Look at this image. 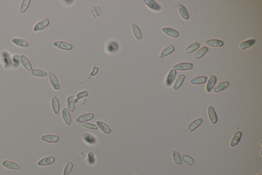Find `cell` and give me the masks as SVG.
Masks as SVG:
<instances>
[{
  "instance_id": "6da1fadb",
  "label": "cell",
  "mask_w": 262,
  "mask_h": 175,
  "mask_svg": "<svg viewBox=\"0 0 262 175\" xmlns=\"http://www.w3.org/2000/svg\"><path fill=\"white\" fill-rule=\"evenodd\" d=\"M1 60L3 66L5 69L9 68L12 66V62L9 54L7 51H3L1 54Z\"/></svg>"
},
{
  "instance_id": "7a4b0ae2",
  "label": "cell",
  "mask_w": 262,
  "mask_h": 175,
  "mask_svg": "<svg viewBox=\"0 0 262 175\" xmlns=\"http://www.w3.org/2000/svg\"><path fill=\"white\" fill-rule=\"evenodd\" d=\"M192 67L193 65L190 63H180L174 65L173 69L177 71H187L192 69Z\"/></svg>"
},
{
  "instance_id": "3957f363",
  "label": "cell",
  "mask_w": 262,
  "mask_h": 175,
  "mask_svg": "<svg viewBox=\"0 0 262 175\" xmlns=\"http://www.w3.org/2000/svg\"><path fill=\"white\" fill-rule=\"evenodd\" d=\"M82 138L86 142L90 145H95L97 142V140L94 136L88 133H84L82 135Z\"/></svg>"
},
{
  "instance_id": "277c9868",
  "label": "cell",
  "mask_w": 262,
  "mask_h": 175,
  "mask_svg": "<svg viewBox=\"0 0 262 175\" xmlns=\"http://www.w3.org/2000/svg\"><path fill=\"white\" fill-rule=\"evenodd\" d=\"M144 4L146 5L148 8L154 11H159L161 9V6L159 4L153 0H144Z\"/></svg>"
},
{
  "instance_id": "5b68a950",
  "label": "cell",
  "mask_w": 262,
  "mask_h": 175,
  "mask_svg": "<svg viewBox=\"0 0 262 175\" xmlns=\"http://www.w3.org/2000/svg\"><path fill=\"white\" fill-rule=\"evenodd\" d=\"M53 45L55 46L58 47L59 49H62L63 50H70L72 49V45L68 43L62 41H56L53 43Z\"/></svg>"
},
{
  "instance_id": "8992f818",
  "label": "cell",
  "mask_w": 262,
  "mask_h": 175,
  "mask_svg": "<svg viewBox=\"0 0 262 175\" xmlns=\"http://www.w3.org/2000/svg\"><path fill=\"white\" fill-rule=\"evenodd\" d=\"M176 74L177 72L174 69L170 70L166 78V84L168 86H170L173 83L176 78Z\"/></svg>"
},
{
  "instance_id": "52a82bcc",
  "label": "cell",
  "mask_w": 262,
  "mask_h": 175,
  "mask_svg": "<svg viewBox=\"0 0 262 175\" xmlns=\"http://www.w3.org/2000/svg\"><path fill=\"white\" fill-rule=\"evenodd\" d=\"M49 80H50V83L52 85V87H53V89H55V90H58L60 89V85L58 83V80L56 78V76H54L53 74L50 73L49 74Z\"/></svg>"
},
{
  "instance_id": "ba28073f",
  "label": "cell",
  "mask_w": 262,
  "mask_h": 175,
  "mask_svg": "<svg viewBox=\"0 0 262 175\" xmlns=\"http://www.w3.org/2000/svg\"><path fill=\"white\" fill-rule=\"evenodd\" d=\"M94 117V115L91 113H88L84 115H81L76 119V121L77 123H83L84 122L91 120Z\"/></svg>"
},
{
  "instance_id": "9c48e42d",
  "label": "cell",
  "mask_w": 262,
  "mask_h": 175,
  "mask_svg": "<svg viewBox=\"0 0 262 175\" xmlns=\"http://www.w3.org/2000/svg\"><path fill=\"white\" fill-rule=\"evenodd\" d=\"M216 77L214 76H211L206 85V91L208 93H210L212 91L214 85L216 83Z\"/></svg>"
},
{
  "instance_id": "30bf717a",
  "label": "cell",
  "mask_w": 262,
  "mask_h": 175,
  "mask_svg": "<svg viewBox=\"0 0 262 175\" xmlns=\"http://www.w3.org/2000/svg\"><path fill=\"white\" fill-rule=\"evenodd\" d=\"M42 140L43 141L47 142L55 143L58 142L59 138L58 136H54V135H44L42 137Z\"/></svg>"
},
{
  "instance_id": "8fae6325",
  "label": "cell",
  "mask_w": 262,
  "mask_h": 175,
  "mask_svg": "<svg viewBox=\"0 0 262 175\" xmlns=\"http://www.w3.org/2000/svg\"><path fill=\"white\" fill-rule=\"evenodd\" d=\"M208 114L211 122L212 124H215L218 121L217 116L214 111V109L212 106H209L208 108Z\"/></svg>"
},
{
  "instance_id": "7c38bea8",
  "label": "cell",
  "mask_w": 262,
  "mask_h": 175,
  "mask_svg": "<svg viewBox=\"0 0 262 175\" xmlns=\"http://www.w3.org/2000/svg\"><path fill=\"white\" fill-rule=\"evenodd\" d=\"M205 44L209 46L216 47H220L222 46L224 44L223 42L221 41L216 40V39H212V40L207 41L205 42Z\"/></svg>"
},
{
  "instance_id": "4fadbf2b",
  "label": "cell",
  "mask_w": 262,
  "mask_h": 175,
  "mask_svg": "<svg viewBox=\"0 0 262 175\" xmlns=\"http://www.w3.org/2000/svg\"><path fill=\"white\" fill-rule=\"evenodd\" d=\"M54 158L53 157H47L44 158L40 160L38 162V165L40 166H46L50 165L54 162Z\"/></svg>"
},
{
  "instance_id": "5bb4252c",
  "label": "cell",
  "mask_w": 262,
  "mask_h": 175,
  "mask_svg": "<svg viewBox=\"0 0 262 175\" xmlns=\"http://www.w3.org/2000/svg\"><path fill=\"white\" fill-rule=\"evenodd\" d=\"M49 24V21L48 19H45L44 20L38 23L36 26H34V30L35 31H38L39 30H42Z\"/></svg>"
},
{
  "instance_id": "9a60e30c",
  "label": "cell",
  "mask_w": 262,
  "mask_h": 175,
  "mask_svg": "<svg viewBox=\"0 0 262 175\" xmlns=\"http://www.w3.org/2000/svg\"><path fill=\"white\" fill-rule=\"evenodd\" d=\"M202 122H203V119L202 118H199V119L195 120V121L190 123L188 126V130L190 131H194L202 124Z\"/></svg>"
},
{
  "instance_id": "2e32d148",
  "label": "cell",
  "mask_w": 262,
  "mask_h": 175,
  "mask_svg": "<svg viewBox=\"0 0 262 175\" xmlns=\"http://www.w3.org/2000/svg\"><path fill=\"white\" fill-rule=\"evenodd\" d=\"M162 31L169 36H172L173 38H177L179 36V32L172 28L169 27H165L162 28Z\"/></svg>"
},
{
  "instance_id": "e0dca14e",
  "label": "cell",
  "mask_w": 262,
  "mask_h": 175,
  "mask_svg": "<svg viewBox=\"0 0 262 175\" xmlns=\"http://www.w3.org/2000/svg\"><path fill=\"white\" fill-rule=\"evenodd\" d=\"M20 61L23 66L28 71H31L32 67L29 61L28 60L26 56L24 55H22L20 57Z\"/></svg>"
},
{
  "instance_id": "ac0fdd59",
  "label": "cell",
  "mask_w": 262,
  "mask_h": 175,
  "mask_svg": "<svg viewBox=\"0 0 262 175\" xmlns=\"http://www.w3.org/2000/svg\"><path fill=\"white\" fill-rule=\"evenodd\" d=\"M62 116L65 122L67 125H70L71 123V118L70 114L67 109H64L62 111Z\"/></svg>"
},
{
  "instance_id": "d6986e66",
  "label": "cell",
  "mask_w": 262,
  "mask_h": 175,
  "mask_svg": "<svg viewBox=\"0 0 262 175\" xmlns=\"http://www.w3.org/2000/svg\"><path fill=\"white\" fill-rule=\"evenodd\" d=\"M242 134L240 131H236L234 134V137L232 138L231 143H230V146L234 147L238 144L241 138L242 137Z\"/></svg>"
},
{
  "instance_id": "ffe728a7",
  "label": "cell",
  "mask_w": 262,
  "mask_h": 175,
  "mask_svg": "<svg viewBox=\"0 0 262 175\" xmlns=\"http://www.w3.org/2000/svg\"><path fill=\"white\" fill-rule=\"evenodd\" d=\"M178 8L179 12L182 18L184 20H187L189 18V15L184 6L181 4H179L178 5Z\"/></svg>"
},
{
  "instance_id": "44dd1931",
  "label": "cell",
  "mask_w": 262,
  "mask_h": 175,
  "mask_svg": "<svg viewBox=\"0 0 262 175\" xmlns=\"http://www.w3.org/2000/svg\"><path fill=\"white\" fill-rule=\"evenodd\" d=\"M207 77L205 76H198L196 78L192 79L190 81V83L192 84H201L205 83L207 81Z\"/></svg>"
},
{
  "instance_id": "7402d4cb",
  "label": "cell",
  "mask_w": 262,
  "mask_h": 175,
  "mask_svg": "<svg viewBox=\"0 0 262 175\" xmlns=\"http://www.w3.org/2000/svg\"><path fill=\"white\" fill-rule=\"evenodd\" d=\"M3 165L4 167L11 169H19V166L16 163H14L13 162L5 160L3 162Z\"/></svg>"
},
{
  "instance_id": "603a6c76",
  "label": "cell",
  "mask_w": 262,
  "mask_h": 175,
  "mask_svg": "<svg viewBox=\"0 0 262 175\" xmlns=\"http://www.w3.org/2000/svg\"><path fill=\"white\" fill-rule=\"evenodd\" d=\"M174 50L175 47L172 45H170V46L167 47L166 48L162 50V52L160 54V56L159 57V58L162 59L163 58L165 57V56H167L168 54H170L171 53H172L174 51Z\"/></svg>"
},
{
  "instance_id": "cb8c5ba5",
  "label": "cell",
  "mask_w": 262,
  "mask_h": 175,
  "mask_svg": "<svg viewBox=\"0 0 262 175\" xmlns=\"http://www.w3.org/2000/svg\"><path fill=\"white\" fill-rule=\"evenodd\" d=\"M208 51V49L207 47L204 46L202 47V48L198 50V51L195 54L194 56V59L195 60H197L201 58V57L203 56L204 54H206V52Z\"/></svg>"
},
{
  "instance_id": "d4e9b609",
  "label": "cell",
  "mask_w": 262,
  "mask_h": 175,
  "mask_svg": "<svg viewBox=\"0 0 262 175\" xmlns=\"http://www.w3.org/2000/svg\"><path fill=\"white\" fill-rule=\"evenodd\" d=\"M229 84H230L228 82H223L220 83L214 89V91L216 93H219L220 91L224 90V89H226Z\"/></svg>"
},
{
  "instance_id": "484cf974",
  "label": "cell",
  "mask_w": 262,
  "mask_h": 175,
  "mask_svg": "<svg viewBox=\"0 0 262 175\" xmlns=\"http://www.w3.org/2000/svg\"><path fill=\"white\" fill-rule=\"evenodd\" d=\"M132 30L134 34V36L137 40H140L142 38V35L140 31V29L136 24H133L132 25Z\"/></svg>"
},
{
  "instance_id": "4316f807",
  "label": "cell",
  "mask_w": 262,
  "mask_h": 175,
  "mask_svg": "<svg viewBox=\"0 0 262 175\" xmlns=\"http://www.w3.org/2000/svg\"><path fill=\"white\" fill-rule=\"evenodd\" d=\"M255 42L256 41L254 39L245 41L241 43L240 45V47L241 49H243V50L245 49H248L250 47L252 46V45H253L255 43Z\"/></svg>"
},
{
  "instance_id": "83f0119b",
  "label": "cell",
  "mask_w": 262,
  "mask_h": 175,
  "mask_svg": "<svg viewBox=\"0 0 262 175\" xmlns=\"http://www.w3.org/2000/svg\"><path fill=\"white\" fill-rule=\"evenodd\" d=\"M97 124L98 125V126L100 128V129H101L104 133H105V134H110V133H111V129H110V128H109V127L108 125H107L106 123H104V122H102V121H97Z\"/></svg>"
},
{
  "instance_id": "f1b7e54d",
  "label": "cell",
  "mask_w": 262,
  "mask_h": 175,
  "mask_svg": "<svg viewBox=\"0 0 262 175\" xmlns=\"http://www.w3.org/2000/svg\"><path fill=\"white\" fill-rule=\"evenodd\" d=\"M52 107L54 114L58 115L60 111V104L58 99L56 97H53L52 99Z\"/></svg>"
},
{
  "instance_id": "f546056e",
  "label": "cell",
  "mask_w": 262,
  "mask_h": 175,
  "mask_svg": "<svg viewBox=\"0 0 262 175\" xmlns=\"http://www.w3.org/2000/svg\"><path fill=\"white\" fill-rule=\"evenodd\" d=\"M184 79H185V76L183 75H181L178 76L176 82L175 83L174 87H173V89L174 91H177L180 88L184 81Z\"/></svg>"
},
{
  "instance_id": "4dcf8cb0",
  "label": "cell",
  "mask_w": 262,
  "mask_h": 175,
  "mask_svg": "<svg viewBox=\"0 0 262 175\" xmlns=\"http://www.w3.org/2000/svg\"><path fill=\"white\" fill-rule=\"evenodd\" d=\"M12 42L19 46L27 47L28 46V43L21 39L14 38L12 40Z\"/></svg>"
},
{
  "instance_id": "1f68e13d",
  "label": "cell",
  "mask_w": 262,
  "mask_h": 175,
  "mask_svg": "<svg viewBox=\"0 0 262 175\" xmlns=\"http://www.w3.org/2000/svg\"><path fill=\"white\" fill-rule=\"evenodd\" d=\"M118 49H119V45L118 43L115 42H110L107 47V50L109 52L111 53L116 52L118 50Z\"/></svg>"
},
{
  "instance_id": "d6a6232c",
  "label": "cell",
  "mask_w": 262,
  "mask_h": 175,
  "mask_svg": "<svg viewBox=\"0 0 262 175\" xmlns=\"http://www.w3.org/2000/svg\"><path fill=\"white\" fill-rule=\"evenodd\" d=\"M199 46H200V44L199 43H194L190 45L189 46L187 47V48L186 49V50H185V53H186V54H190V53H192L195 51H196L197 49H198Z\"/></svg>"
},
{
  "instance_id": "836d02e7",
  "label": "cell",
  "mask_w": 262,
  "mask_h": 175,
  "mask_svg": "<svg viewBox=\"0 0 262 175\" xmlns=\"http://www.w3.org/2000/svg\"><path fill=\"white\" fill-rule=\"evenodd\" d=\"M31 74L34 76L39 77H44L47 76V74L45 71L38 69H33L31 71Z\"/></svg>"
},
{
  "instance_id": "e575fe53",
  "label": "cell",
  "mask_w": 262,
  "mask_h": 175,
  "mask_svg": "<svg viewBox=\"0 0 262 175\" xmlns=\"http://www.w3.org/2000/svg\"><path fill=\"white\" fill-rule=\"evenodd\" d=\"M67 106L70 112H73L74 111L75 105L73 97L71 96L68 97L67 99Z\"/></svg>"
},
{
  "instance_id": "d590c367",
  "label": "cell",
  "mask_w": 262,
  "mask_h": 175,
  "mask_svg": "<svg viewBox=\"0 0 262 175\" xmlns=\"http://www.w3.org/2000/svg\"><path fill=\"white\" fill-rule=\"evenodd\" d=\"M87 163L90 165H93L96 163V159L94 156V154L92 151H90L88 154L87 157Z\"/></svg>"
},
{
  "instance_id": "8d00e7d4",
  "label": "cell",
  "mask_w": 262,
  "mask_h": 175,
  "mask_svg": "<svg viewBox=\"0 0 262 175\" xmlns=\"http://www.w3.org/2000/svg\"><path fill=\"white\" fill-rule=\"evenodd\" d=\"M30 0H24L22 2L21 6L20 11L21 14H23L26 11L30 4Z\"/></svg>"
},
{
  "instance_id": "74e56055",
  "label": "cell",
  "mask_w": 262,
  "mask_h": 175,
  "mask_svg": "<svg viewBox=\"0 0 262 175\" xmlns=\"http://www.w3.org/2000/svg\"><path fill=\"white\" fill-rule=\"evenodd\" d=\"M173 159L174 160L175 162L178 165H180L181 164H182V161L181 159V157L179 153L176 151H174L173 152Z\"/></svg>"
},
{
  "instance_id": "f35d334b",
  "label": "cell",
  "mask_w": 262,
  "mask_h": 175,
  "mask_svg": "<svg viewBox=\"0 0 262 175\" xmlns=\"http://www.w3.org/2000/svg\"><path fill=\"white\" fill-rule=\"evenodd\" d=\"M72 168H73V164L71 162H68L65 167L63 175H69L72 171Z\"/></svg>"
},
{
  "instance_id": "ab89813d",
  "label": "cell",
  "mask_w": 262,
  "mask_h": 175,
  "mask_svg": "<svg viewBox=\"0 0 262 175\" xmlns=\"http://www.w3.org/2000/svg\"><path fill=\"white\" fill-rule=\"evenodd\" d=\"M88 95H89V93L86 91H82V92L78 93V94L77 95V98L74 101V102L77 103L80 100L84 98V97H87Z\"/></svg>"
},
{
  "instance_id": "60d3db41",
  "label": "cell",
  "mask_w": 262,
  "mask_h": 175,
  "mask_svg": "<svg viewBox=\"0 0 262 175\" xmlns=\"http://www.w3.org/2000/svg\"><path fill=\"white\" fill-rule=\"evenodd\" d=\"M182 159L184 162L186 163L188 165H192L194 163V161L192 158L188 156H187V155L183 156Z\"/></svg>"
},
{
  "instance_id": "b9f144b4",
  "label": "cell",
  "mask_w": 262,
  "mask_h": 175,
  "mask_svg": "<svg viewBox=\"0 0 262 175\" xmlns=\"http://www.w3.org/2000/svg\"><path fill=\"white\" fill-rule=\"evenodd\" d=\"M12 63L14 67H18L20 65L19 56L18 55H15L12 58Z\"/></svg>"
},
{
  "instance_id": "7bdbcfd3",
  "label": "cell",
  "mask_w": 262,
  "mask_h": 175,
  "mask_svg": "<svg viewBox=\"0 0 262 175\" xmlns=\"http://www.w3.org/2000/svg\"><path fill=\"white\" fill-rule=\"evenodd\" d=\"M82 125L83 126L85 127L88 129H94L96 130L98 129V126L95 124H91L89 123H82Z\"/></svg>"
},
{
  "instance_id": "ee69618b",
  "label": "cell",
  "mask_w": 262,
  "mask_h": 175,
  "mask_svg": "<svg viewBox=\"0 0 262 175\" xmlns=\"http://www.w3.org/2000/svg\"><path fill=\"white\" fill-rule=\"evenodd\" d=\"M98 67H93V71H92V72L91 73V76H95V75H96V74L97 73V72H98Z\"/></svg>"
},
{
  "instance_id": "f6af8a7d",
  "label": "cell",
  "mask_w": 262,
  "mask_h": 175,
  "mask_svg": "<svg viewBox=\"0 0 262 175\" xmlns=\"http://www.w3.org/2000/svg\"><path fill=\"white\" fill-rule=\"evenodd\" d=\"M86 100V97H84V98H82V99H80V104H84V103L85 102Z\"/></svg>"
}]
</instances>
